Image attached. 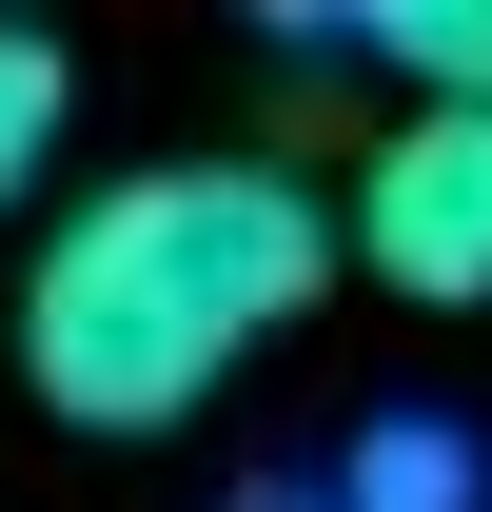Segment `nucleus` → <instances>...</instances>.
I'll use <instances>...</instances> for the list:
<instances>
[{
  "mask_svg": "<svg viewBox=\"0 0 492 512\" xmlns=\"http://www.w3.org/2000/svg\"><path fill=\"white\" fill-rule=\"evenodd\" d=\"M355 276H394L433 316L492 296V119H453V99L374 119V158H355Z\"/></svg>",
  "mask_w": 492,
  "mask_h": 512,
  "instance_id": "nucleus-2",
  "label": "nucleus"
},
{
  "mask_svg": "<svg viewBox=\"0 0 492 512\" xmlns=\"http://www.w3.org/2000/svg\"><path fill=\"white\" fill-rule=\"evenodd\" d=\"M315 276H335V217L276 158H138L20 276V394L60 434H178L256 335L315 316Z\"/></svg>",
  "mask_w": 492,
  "mask_h": 512,
  "instance_id": "nucleus-1",
  "label": "nucleus"
},
{
  "mask_svg": "<svg viewBox=\"0 0 492 512\" xmlns=\"http://www.w3.org/2000/svg\"><path fill=\"white\" fill-rule=\"evenodd\" d=\"M374 60L414 79V99H453V119H492V0H414V20H374Z\"/></svg>",
  "mask_w": 492,
  "mask_h": 512,
  "instance_id": "nucleus-3",
  "label": "nucleus"
},
{
  "mask_svg": "<svg viewBox=\"0 0 492 512\" xmlns=\"http://www.w3.org/2000/svg\"><path fill=\"white\" fill-rule=\"evenodd\" d=\"M60 40H40V20H0V217H20V197H40V158H60Z\"/></svg>",
  "mask_w": 492,
  "mask_h": 512,
  "instance_id": "nucleus-4",
  "label": "nucleus"
}]
</instances>
